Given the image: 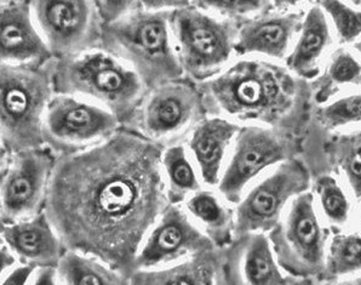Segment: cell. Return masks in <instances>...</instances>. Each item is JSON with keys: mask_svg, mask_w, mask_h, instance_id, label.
<instances>
[{"mask_svg": "<svg viewBox=\"0 0 361 285\" xmlns=\"http://www.w3.org/2000/svg\"><path fill=\"white\" fill-rule=\"evenodd\" d=\"M160 151L148 140L113 133L54 162L45 214L65 249L130 272L164 200Z\"/></svg>", "mask_w": 361, "mask_h": 285, "instance_id": "1", "label": "cell"}, {"mask_svg": "<svg viewBox=\"0 0 361 285\" xmlns=\"http://www.w3.org/2000/svg\"><path fill=\"white\" fill-rule=\"evenodd\" d=\"M300 95L286 69L264 61H241L207 84L214 109L240 121L273 124L286 117Z\"/></svg>", "mask_w": 361, "mask_h": 285, "instance_id": "2", "label": "cell"}, {"mask_svg": "<svg viewBox=\"0 0 361 285\" xmlns=\"http://www.w3.org/2000/svg\"><path fill=\"white\" fill-rule=\"evenodd\" d=\"M169 11H135L104 23L101 48L124 62L145 87H157L178 78V57L170 45Z\"/></svg>", "mask_w": 361, "mask_h": 285, "instance_id": "3", "label": "cell"}, {"mask_svg": "<svg viewBox=\"0 0 361 285\" xmlns=\"http://www.w3.org/2000/svg\"><path fill=\"white\" fill-rule=\"evenodd\" d=\"M52 84L57 94L77 96L125 119L141 99L143 83L133 69L104 49L55 59Z\"/></svg>", "mask_w": 361, "mask_h": 285, "instance_id": "4", "label": "cell"}, {"mask_svg": "<svg viewBox=\"0 0 361 285\" xmlns=\"http://www.w3.org/2000/svg\"><path fill=\"white\" fill-rule=\"evenodd\" d=\"M0 65V138L13 153L42 148L44 113L54 91L52 65Z\"/></svg>", "mask_w": 361, "mask_h": 285, "instance_id": "5", "label": "cell"}, {"mask_svg": "<svg viewBox=\"0 0 361 285\" xmlns=\"http://www.w3.org/2000/svg\"><path fill=\"white\" fill-rule=\"evenodd\" d=\"M39 33L54 59L101 48L104 21L95 0H28Z\"/></svg>", "mask_w": 361, "mask_h": 285, "instance_id": "6", "label": "cell"}, {"mask_svg": "<svg viewBox=\"0 0 361 285\" xmlns=\"http://www.w3.org/2000/svg\"><path fill=\"white\" fill-rule=\"evenodd\" d=\"M170 27L176 38L180 67L194 77L207 78L229 60L235 35L227 22L182 8L170 13Z\"/></svg>", "mask_w": 361, "mask_h": 285, "instance_id": "7", "label": "cell"}, {"mask_svg": "<svg viewBox=\"0 0 361 285\" xmlns=\"http://www.w3.org/2000/svg\"><path fill=\"white\" fill-rule=\"evenodd\" d=\"M119 121L107 109L77 96L55 92L43 119L44 145L63 153L79 151L94 141L107 138Z\"/></svg>", "mask_w": 361, "mask_h": 285, "instance_id": "8", "label": "cell"}, {"mask_svg": "<svg viewBox=\"0 0 361 285\" xmlns=\"http://www.w3.org/2000/svg\"><path fill=\"white\" fill-rule=\"evenodd\" d=\"M54 162L42 148L13 153L0 177V215L5 225L30 219L42 210Z\"/></svg>", "mask_w": 361, "mask_h": 285, "instance_id": "9", "label": "cell"}, {"mask_svg": "<svg viewBox=\"0 0 361 285\" xmlns=\"http://www.w3.org/2000/svg\"><path fill=\"white\" fill-rule=\"evenodd\" d=\"M308 186V175L298 163L281 165L243 202L237 215L238 234L271 229L291 197Z\"/></svg>", "mask_w": 361, "mask_h": 285, "instance_id": "10", "label": "cell"}, {"mask_svg": "<svg viewBox=\"0 0 361 285\" xmlns=\"http://www.w3.org/2000/svg\"><path fill=\"white\" fill-rule=\"evenodd\" d=\"M281 224L276 232L280 264L295 273H317L323 261V234L313 197L300 195Z\"/></svg>", "mask_w": 361, "mask_h": 285, "instance_id": "11", "label": "cell"}, {"mask_svg": "<svg viewBox=\"0 0 361 285\" xmlns=\"http://www.w3.org/2000/svg\"><path fill=\"white\" fill-rule=\"evenodd\" d=\"M284 153V143L271 131L246 126L238 136L234 156L221 182V192L231 202H237L244 187L263 169L281 159Z\"/></svg>", "mask_w": 361, "mask_h": 285, "instance_id": "12", "label": "cell"}, {"mask_svg": "<svg viewBox=\"0 0 361 285\" xmlns=\"http://www.w3.org/2000/svg\"><path fill=\"white\" fill-rule=\"evenodd\" d=\"M52 59L28 0L0 5V65L39 66Z\"/></svg>", "mask_w": 361, "mask_h": 285, "instance_id": "13", "label": "cell"}, {"mask_svg": "<svg viewBox=\"0 0 361 285\" xmlns=\"http://www.w3.org/2000/svg\"><path fill=\"white\" fill-rule=\"evenodd\" d=\"M1 237L18 259L35 266H57L66 250L45 212L6 225Z\"/></svg>", "mask_w": 361, "mask_h": 285, "instance_id": "14", "label": "cell"}, {"mask_svg": "<svg viewBox=\"0 0 361 285\" xmlns=\"http://www.w3.org/2000/svg\"><path fill=\"white\" fill-rule=\"evenodd\" d=\"M297 15L263 16L246 23L234 42V50L246 54H261L274 59H283L297 28Z\"/></svg>", "mask_w": 361, "mask_h": 285, "instance_id": "15", "label": "cell"}, {"mask_svg": "<svg viewBox=\"0 0 361 285\" xmlns=\"http://www.w3.org/2000/svg\"><path fill=\"white\" fill-rule=\"evenodd\" d=\"M331 35L326 15L319 6L310 9L301 26V35L288 57L291 72L302 78H313L319 72V61L330 45Z\"/></svg>", "mask_w": 361, "mask_h": 285, "instance_id": "16", "label": "cell"}, {"mask_svg": "<svg viewBox=\"0 0 361 285\" xmlns=\"http://www.w3.org/2000/svg\"><path fill=\"white\" fill-rule=\"evenodd\" d=\"M238 126L221 118L209 119L194 131L190 147L207 183H216L224 152L238 134Z\"/></svg>", "mask_w": 361, "mask_h": 285, "instance_id": "17", "label": "cell"}, {"mask_svg": "<svg viewBox=\"0 0 361 285\" xmlns=\"http://www.w3.org/2000/svg\"><path fill=\"white\" fill-rule=\"evenodd\" d=\"M198 239L195 231L178 212H171L165 217L163 224L155 229L143 250L137 254L133 267H146L182 254L193 245Z\"/></svg>", "mask_w": 361, "mask_h": 285, "instance_id": "18", "label": "cell"}, {"mask_svg": "<svg viewBox=\"0 0 361 285\" xmlns=\"http://www.w3.org/2000/svg\"><path fill=\"white\" fill-rule=\"evenodd\" d=\"M194 106V95L185 87H161L147 106V129L153 134H168L178 130L190 121Z\"/></svg>", "mask_w": 361, "mask_h": 285, "instance_id": "19", "label": "cell"}, {"mask_svg": "<svg viewBox=\"0 0 361 285\" xmlns=\"http://www.w3.org/2000/svg\"><path fill=\"white\" fill-rule=\"evenodd\" d=\"M59 283L71 285L123 284L124 277L102 261L66 249L56 266Z\"/></svg>", "mask_w": 361, "mask_h": 285, "instance_id": "20", "label": "cell"}, {"mask_svg": "<svg viewBox=\"0 0 361 285\" xmlns=\"http://www.w3.org/2000/svg\"><path fill=\"white\" fill-rule=\"evenodd\" d=\"M243 274L250 284H280V276L266 238L256 234L250 238L243 255Z\"/></svg>", "mask_w": 361, "mask_h": 285, "instance_id": "21", "label": "cell"}, {"mask_svg": "<svg viewBox=\"0 0 361 285\" xmlns=\"http://www.w3.org/2000/svg\"><path fill=\"white\" fill-rule=\"evenodd\" d=\"M345 84H360V65L357 59L348 51H338L332 57L326 73L324 75L322 87H319V102L330 97V90Z\"/></svg>", "mask_w": 361, "mask_h": 285, "instance_id": "22", "label": "cell"}, {"mask_svg": "<svg viewBox=\"0 0 361 285\" xmlns=\"http://www.w3.org/2000/svg\"><path fill=\"white\" fill-rule=\"evenodd\" d=\"M360 234L341 236L332 243L329 268L332 274L343 276L360 269Z\"/></svg>", "mask_w": 361, "mask_h": 285, "instance_id": "23", "label": "cell"}, {"mask_svg": "<svg viewBox=\"0 0 361 285\" xmlns=\"http://www.w3.org/2000/svg\"><path fill=\"white\" fill-rule=\"evenodd\" d=\"M324 13L331 18L341 40L347 43L355 42L360 35V11L353 9L343 0H318Z\"/></svg>", "mask_w": 361, "mask_h": 285, "instance_id": "24", "label": "cell"}, {"mask_svg": "<svg viewBox=\"0 0 361 285\" xmlns=\"http://www.w3.org/2000/svg\"><path fill=\"white\" fill-rule=\"evenodd\" d=\"M320 121L329 128H340L360 121V95L345 96L324 107Z\"/></svg>", "mask_w": 361, "mask_h": 285, "instance_id": "25", "label": "cell"}, {"mask_svg": "<svg viewBox=\"0 0 361 285\" xmlns=\"http://www.w3.org/2000/svg\"><path fill=\"white\" fill-rule=\"evenodd\" d=\"M337 154L340 156L342 168L348 175L353 190L360 197V133L341 138Z\"/></svg>", "mask_w": 361, "mask_h": 285, "instance_id": "26", "label": "cell"}, {"mask_svg": "<svg viewBox=\"0 0 361 285\" xmlns=\"http://www.w3.org/2000/svg\"><path fill=\"white\" fill-rule=\"evenodd\" d=\"M136 283H157V284H207L211 283V277L207 269L199 267L176 268L168 272L151 273L148 276L135 277Z\"/></svg>", "mask_w": 361, "mask_h": 285, "instance_id": "27", "label": "cell"}, {"mask_svg": "<svg viewBox=\"0 0 361 285\" xmlns=\"http://www.w3.org/2000/svg\"><path fill=\"white\" fill-rule=\"evenodd\" d=\"M319 195L327 217L336 222H344L348 217V202L343 192L332 178L319 182Z\"/></svg>", "mask_w": 361, "mask_h": 285, "instance_id": "28", "label": "cell"}, {"mask_svg": "<svg viewBox=\"0 0 361 285\" xmlns=\"http://www.w3.org/2000/svg\"><path fill=\"white\" fill-rule=\"evenodd\" d=\"M197 8L224 15H246L266 6L268 0H190Z\"/></svg>", "mask_w": 361, "mask_h": 285, "instance_id": "29", "label": "cell"}, {"mask_svg": "<svg viewBox=\"0 0 361 285\" xmlns=\"http://www.w3.org/2000/svg\"><path fill=\"white\" fill-rule=\"evenodd\" d=\"M165 165L172 183L182 190H190L195 186V177L190 163L185 159L182 148H173L166 154Z\"/></svg>", "mask_w": 361, "mask_h": 285, "instance_id": "30", "label": "cell"}, {"mask_svg": "<svg viewBox=\"0 0 361 285\" xmlns=\"http://www.w3.org/2000/svg\"><path fill=\"white\" fill-rule=\"evenodd\" d=\"M190 209L200 220L207 224H216L221 220L222 210L214 197L209 195H199L190 202Z\"/></svg>", "mask_w": 361, "mask_h": 285, "instance_id": "31", "label": "cell"}, {"mask_svg": "<svg viewBox=\"0 0 361 285\" xmlns=\"http://www.w3.org/2000/svg\"><path fill=\"white\" fill-rule=\"evenodd\" d=\"M99 16L104 23L116 21L131 13L137 0H95Z\"/></svg>", "mask_w": 361, "mask_h": 285, "instance_id": "32", "label": "cell"}, {"mask_svg": "<svg viewBox=\"0 0 361 285\" xmlns=\"http://www.w3.org/2000/svg\"><path fill=\"white\" fill-rule=\"evenodd\" d=\"M35 267L37 266L35 265L25 264V262L22 266H18V267L13 266L9 272L5 274L0 283L9 285L27 284V283H30V277L35 272Z\"/></svg>", "mask_w": 361, "mask_h": 285, "instance_id": "33", "label": "cell"}, {"mask_svg": "<svg viewBox=\"0 0 361 285\" xmlns=\"http://www.w3.org/2000/svg\"><path fill=\"white\" fill-rule=\"evenodd\" d=\"M145 10L152 11H165L177 10L190 6V0H138Z\"/></svg>", "mask_w": 361, "mask_h": 285, "instance_id": "34", "label": "cell"}, {"mask_svg": "<svg viewBox=\"0 0 361 285\" xmlns=\"http://www.w3.org/2000/svg\"><path fill=\"white\" fill-rule=\"evenodd\" d=\"M30 283L39 285H51L59 283L56 266H37L30 277Z\"/></svg>", "mask_w": 361, "mask_h": 285, "instance_id": "35", "label": "cell"}, {"mask_svg": "<svg viewBox=\"0 0 361 285\" xmlns=\"http://www.w3.org/2000/svg\"><path fill=\"white\" fill-rule=\"evenodd\" d=\"M16 256L6 244L0 245V281L16 264Z\"/></svg>", "mask_w": 361, "mask_h": 285, "instance_id": "36", "label": "cell"}, {"mask_svg": "<svg viewBox=\"0 0 361 285\" xmlns=\"http://www.w3.org/2000/svg\"><path fill=\"white\" fill-rule=\"evenodd\" d=\"M8 154H9V150L6 148L4 142L1 141V138H0V175L4 173L5 169L9 164V162H8Z\"/></svg>", "mask_w": 361, "mask_h": 285, "instance_id": "37", "label": "cell"}, {"mask_svg": "<svg viewBox=\"0 0 361 285\" xmlns=\"http://www.w3.org/2000/svg\"><path fill=\"white\" fill-rule=\"evenodd\" d=\"M273 1L279 8H288V6H295V5L300 4L305 0H273Z\"/></svg>", "mask_w": 361, "mask_h": 285, "instance_id": "38", "label": "cell"}, {"mask_svg": "<svg viewBox=\"0 0 361 285\" xmlns=\"http://www.w3.org/2000/svg\"><path fill=\"white\" fill-rule=\"evenodd\" d=\"M5 227H6V225H5L4 220H3V217H1V215H0V236L3 234V232H4Z\"/></svg>", "mask_w": 361, "mask_h": 285, "instance_id": "39", "label": "cell"}, {"mask_svg": "<svg viewBox=\"0 0 361 285\" xmlns=\"http://www.w3.org/2000/svg\"><path fill=\"white\" fill-rule=\"evenodd\" d=\"M18 1H22V0H0V5L11 4V3H18Z\"/></svg>", "mask_w": 361, "mask_h": 285, "instance_id": "40", "label": "cell"}, {"mask_svg": "<svg viewBox=\"0 0 361 285\" xmlns=\"http://www.w3.org/2000/svg\"><path fill=\"white\" fill-rule=\"evenodd\" d=\"M349 1H350L354 6H357H357H360V0H349Z\"/></svg>", "mask_w": 361, "mask_h": 285, "instance_id": "41", "label": "cell"}, {"mask_svg": "<svg viewBox=\"0 0 361 285\" xmlns=\"http://www.w3.org/2000/svg\"><path fill=\"white\" fill-rule=\"evenodd\" d=\"M3 244H4V239L0 236V245H3Z\"/></svg>", "mask_w": 361, "mask_h": 285, "instance_id": "42", "label": "cell"}]
</instances>
